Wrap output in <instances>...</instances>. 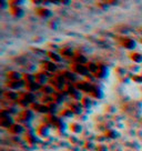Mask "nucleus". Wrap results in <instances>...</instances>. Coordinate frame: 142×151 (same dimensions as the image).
Listing matches in <instances>:
<instances>
[{"instance_id":"obj_1","label":"nucleus","mask_w":142,"mask_h":151,"mask_svg":"<svg viewBox=\"0 0 142 151\" xmlns=\"http://www.w3.org/2000/svg\"><path fill=\"white\" fill-rule=\"evenodd\" d=\"M14 122H16V120L11 117L9 108L2 109L0 112V127H2L4 129H9Z\"/></svg>"},{"instance_id":"obj_2","label":"nucleus","mask_w":142,"mask_h":151,"mask_svg":"<svg viewBox=\"0 0 142 151\" xmlns=\"http://www.w3.org/2000/svg\"><path fill=\"white\" fill-rule=\"evenodd\" d=\"M34 119V111L31 108L22 109L19 113H18V118H17V122L20 123H29L31 122Z\"/></svg>"},{"instance_id":"obj_3","label":"nucleus","mask_w":142,"mask_h":151,"mask_svg":"<svg viewBox=\"0 0 142 151\" xmlns=\"http://www.w3.org/2000/svg\"><path fill=\"white\" fill-rule=\"evenodd\" d=\"M120 45H121V47L129 50V51H134V49L138 46V42L136 39H133L131 37H124L120 40Z\"/></svg>"},{"instance_id":"obj_4","label":"nucleus","mask_w":142,"mask_h":151,"mask_svg":"<svg viewBox=\"0 0 142 151\" xmlns=\"http://www.w3.org/2000/svg\"><path fill=\"white\" fill-rule=\"evenodd\" d=\"M70 70L75 72L77 76H82V77H87L90 73L87 65H80V63H72L70 66Z\"/></svg>"},{"instance_id":"obj_5","label":"nucleus","mask_w":142,"mask_h":151,"mask_svg":"<svg viewBox=\"0 0 142 151\" xmlns=\"http://www.w3.org/2000/svg\"><path fill=\"white\" fill-rule=\"evenodd\" d=\"M48 122L51 124L52 127L57 128L59 130H62V129H65V122L62 121V118H60L59 116L57 114H52L50 113L49 116H48Z\"/></svg>"},{"instance_id":"obj_6","label":"nucleus","mask_w":142,"mask_h":151,"mask_svg":"<svg viewBox=\"0 0 142 151\" xmlns=\"http://www.w3.org/2000/svg\"><path fill=\"white\" fill-rule=\"evenodd\" d=\"M75 86H76L77 89L80 90L81 92H85V93L89 94L92 92V90L95 89V85H92L89 81H77Z\"/></svg>"},{"instance_id":"obj_7","label":"nucleus","mask_w":142,"mask_h":151,"mask_svg":"<svg viewBox=\"0 0 142 151\" xmlns=\"http://www.w3.org/2000/svg\"><path fill=\"white\" fill-rule=\"evenodd\" d=\"M30 108L32 109L34 112L41 113V114H48L50 113V109H49V106L46 104H42V102H34L30 106Z\"/></svg>"},{"instance_id":"obj_8","label":"nucleus","mask_w":142,"mask_h":151,"mask_svg":"<svg viewBox=\"0 0 142 151\" xmlns=\"http://www.w3.org/2000/svg\"><path fill=\"white\" fill-rule=\"evenodd\" d=\"M40 68L42 69L43 71H47L49 73H52V72H56L58 70V66L57 63H55L51 60H42L40 62Z\"/></svg>"},{"instance_id":"obj_9","label":"nucleus","mask_w":142,"mask_h":151,"mask_svg":"<svg viewBox=\"0 0 142 151\" xmlns=\"http://www.w3.org/2000/svg\"><path fill=\"white\" fill-rule=\"evenodd\" d=\"M6 86L9 90H14V91H17V90H20L26 87V82H24L22 79L20 80H7L6 82Z\"/></svg>"},{"instance_id":"obj_10","label":"nucleus","mask_w":142,"mask_h":151,"mask_svg":"<svg viewBox=\"0 0 142 151\" xmlns=\"http://www.w3.org/2000/svg\"><path fill=\"white\" fill-rule=\"evenodd\" d=\"M109 76V68L103 63H98V69L95 71V77L97 79H105Z\"/></svg>"},{"instance_id":"obj_11","label":"nucleus","mask_w":142,"mask_h":151,"mask_svg":"<svg viewBox=\"0 0 142 151\" xmlns=\"http://www.w3.org/2000/svg\"><path fill=\"white\" fill-rule=\"evenodd\" d=\"M34 77H36V82H38L39 85L44 86L47 85L48 82L50 81V77H49V72L47 71H39L37 73H34Z\"/></svg>"},{"instance_id":"obj_12","label":"nucleus","mask_w":142,"mask_h":151,"mask_svg":"<svg viewBox=\"0 0 142 151\" xmlns=\"http://www.w3.org/2000/svg\"><path fill=\"white\" fill-rule=\"evenodd\" d=\"M36 14L40 17L41 19H49L53 16V12H52L51 9H49L48 7H38L37 9L34 10Z\"/></svg>"},{"instance_id":"obj_13","label":"nucleus","mask_w":142,"mask_h":151,"mask_svg":"<svg viewBox=\"0 0 142 151\" xmlns=\"http://www.w3.org/2000/svg\"><path fill=\"white\" fill-rule=\"evenodd\" d=\"M9 12L10 14L14 17V18H24V14H26V11L22 7H19V6H10L9 7Z\"/></svg>"},{"instance_id":"obj_14","label":"nucleus","mask_w":142,"mask_h":151,"mask_svg":"<svg viewBox=\"0 0 142 151\" xmlns=\"http://www.w3.org/2000/svg\"><path fill=\"white\" fill-rule=\"evenodd\" d=\"M8 131H9V133H11V134L20 136V134H22V133L24 132V127L22 126V123L17 122V121H16V122L8 129Z\"/></svg>"},{"instance_id":"obj_15","label":"nucleus","mask_w":142,"mask_h":151,"mask_svg":"<svg viewBox=\"0 0 142 151\" xmlns=\"http://www.w3.org/2000/svg\"><path fill=\"white\" fill-rule=\"evenodd\" d=\"M51 129L48 124H40L37 129H36V133L38 134L40 138H47L50 136Z\"/></svg>"},{"instance_id":"obj_16","label":"nucleus","mask_w":142,"mask_h":151,"mask_svg":"<svg viewBox=\"0 0 142 151\" xmlns=\"http://www.w3.org/2000/svg\"><path fill=\"white\" fill-rule=\"evenodd\" d=\"M24 139H26L27 143H29V145H37L41 140V138L39 137L36 132H27Z\"/></svg>"},{"instance_id":"obj_17","label":"nucleus","mask_w":142,"mask_h":151,"mask_svg":"<svg viewBox=\"0 0 142 151\" xmlns=\"http://www.w3.org/2000/svg\"><path fill=\"white\" fill-rule=\"evenodd\" d=\"M69 108L73 111V113L76 116H79V114L83 112V107H82L80 101H72V102H70L69 104Z\"/></svg>"},{"instance_id":"obj_18","label":"nucleus","mask_w":142,"mask_h":151,"mask_svg":"<svg viewBox=\"0 0 142 151\" xmlns=\"http://www.w3.org/2000/svg\"><path fill=\"white\" fill-rule=\"evenodd\" d=\"M47 56H48V58H49L51 61L55 62V63H60V62H62V60H63V57H62L60 53H58V52H56V51H52V50L47 51Z\"/></svg>"},{"instance_id":"obj_19","label":"nucleus","mask_w":142,"mask_h":151,"mask_svg":"<svg viewBox=\"0 0 142 151\" xmlns=\"http://www.w3.org/2000/svg\"><path fill=\"white\" fill-rule=\"evenodd\" d=\"M19 98H22L26 101H28L30 104H32L36 102V94L33 92H29V91H24V92H21L19 93Z\"/></svg>"},{"instance_id":"obj_20","label":"nucleus","mask_w":142,"mask_h":151,"mask_svg":"<svg viewBox=\"0 0 142 151\" xmlns=\"http://www.w3.org/2000/svg\"><path fill=\"white\" fill-rule=\"evenodd\" d=\"M129 58L130 60L136 63V65H140L142 63V53L139 51H130L129 53Z\"/></svg>"},{"instance_id":"obj_21","label":"nucleus","mask_w":142,"mask_h":151,"mask_svg":"<svg viewBox=\"0 0 142 151\" xmlns=\"http://www.w3.org/2000/svg\"><path fill=\"white\" fill-rule=\"evenodd\" d=\"M22 76H24V73H21L19 71L10 70L7 72L6 77H7L8 80H20V79H22Z\"/></svg>"},{"instance_id":"obj_22","label":"nucleus","mask_w":142,"mask_h":151,"mask_svg":"<svg viewBox=\"0 0 142 151\" xmlns=\"http://www.w3.org/2000/svg\"><path fill=\"white\" fill-rule=\"evenodd\" d=\"M41 87L42 86L39 85L38 82H36V81H33V82H30V83H27L26 87H24V89L26 91H29V92H37V91H40L41 90Z\"/></svg>"},{"instance_id":"obj_23","label":"nucleus","mask_w":142,"mask_h":151,"mask_svg":"<svg viewBox=\"0 0 142 151\" xmlns=\"http://www.w3.org/2000/svg\"><path fill=\"white\" fill-rule=\"evenodd\" d=\"M72 61L73 63H80V65H87L89 60H88V58L85 56V55H82V53H76L75 57L72 58Z\"/></svg>"},{"instance_id":"obj_24","label":"nucleus","mask_w":142,"mask_h":151,"mask_svg":"<svg viewBox=\"0 0 142 151\" xmlns=\"http://www.w3.org/2000/svg\"><path fill=\"white\" fill-rule=\"evenodd\" d=\"M69 129L73 134H80L81 132L83 131V127L79 122H71L69 124Z\"/></svg>"},{"instance_id":"obj_25","label":"nucleus","mask_w":142,"mask_h":151,"mask_svg":"<svg viewBox=\"0 0 142 151\" xmlns=\"http://www.w3.org/2000/svg\"><path fill=\"white\" fill-rule=\"evenodd\" d=\"M60 55H61L63 58H73L75 57V55H76V52H75V50L73 49H71V48H62L61 50H60Z\"/></svg>"},{"instance_id":"obj_26","label":"nucleus","mask_w":142,"mask_h":151,"mask_svg":"<svg viewBox=\"0 0 142 151\" xmlns=\"http://www.w3.org/2000/svg\"><path fill=\"white\" fill-rule=\"evenodd\" d=\"M76 114L73 113V111L71 110L69 107L68 108H65V109H62L61 111L59 112V117L60 118H66V119H68V118H73Z\"/></svg>"},{"instance_id":"obj_27","label":"nucleus","mask_w":142,"mask_h":151,"mask_svg":"<svg viewBox=\"0 0 142 151\" xmlns=\"http://www.w3.org/2000/svg\"><path fill=\"white\" fill-rule=\"evenodd\" d=\"M43 94H46V96H52V94L56 92V89L53 88V86H51L50 83H47V85H44L41 87V90H40Z\"/></svg>"},{"instance_id":"obj_28","label":"nucleus","mask_w":142,"mask_h":151,"mask_svg":"<svg viewBox=\"0 0 142 151\" xmlns=\"http://www.w3.org/2000/svg\"><path fill=\"white\" fill-rule=\"evenodd\" d=\"M4 97H5L6 99L8 100H17L19 99V93H17L16 91H14V90H7V91H5L4 92Z\"/></svg>"},{"instance_id":"obj_29","label":"nucleus","mask_w":142,"mask_h":151,"mask_svg":"<svg viewBox=\"0 0 142 151\" xmlns=\"http://www.w3.org/2000/svg\"><path fill=\"white\" fill-rule=\"evenodd\" d=\"M90 96L92 97V98H95V99H102L104 97V93L103 91H102V89L101 88H99V87H95V89L92 90V92L90 93Z\"/></svg>"},{"instance_id":"obj_30","label":"nucleus","mask_w":142,"mask_h":151,"mask_svg":"<svg viewBox=\"0 0 142 151\" xmlns=\"http://www.w3.org/2000/svg\"><path fill=\"white\" fill-rule=\"evenodd\" d=\"M52 100L58 104H62L65 101V96L62 94V91H56L55 93L52 94Z\"/></svg>"},{"instance_id":"obj_31","label":"nucleus","mask_w":142,"mask_h":151,"mask_svg":"<svg viewBox=\"0 0 142 151\" xmlns=\"http://www.w3.org/2000/svg\"><path fill=\"white\" fill-rule=\"evenodd\" d=\"M62 75L65 76V78H66L67 81H76L77 80V75L75 73V72H72L71 70L63 71Z\"/></svg>"},{"instance_id":"obj_32","label":"nucleus","mask_w":142,"mask_h":151,"mask_svg":"<svg viewBox=\"0 0 142 151\" xmlns=\"http://www.w3.org/2000/svg\"><path fill=\"white\" fill-rule=\"evenodd\" d=\"M22 80L26 82V85H27V83H30V82H33V81H36L34 73L26 72V73H24V76H22Z\"/></svg>"},{"instance_id":"obj_33","label":"nucleus","mask_w":142,"mask_h":151,"mask_svg":"<svg viewBox=\"0 0 142 151\" xmlns=\"http://www.w3.org/2000/svg\"><path fill=\"white\" fill-rule=\"evenodd\" d=\"M80 102H81V104H82L83 109H90L91 107H92V100H91V98H89V97H83Z\"/></svg>"},{"instance_id":"obj_34","label":"nucleus","mask_w":142,"mask_h":151,"mask_svg":"<svg viewBox=\"0 0 142 151\" xmlns=\"http://www.w3.org/2000/svg\"><path fill=\"white\" fill-rule=\"evenodd\" d=\"M119 137V133L114 129H108L105 131V138H109V139H115Z\"/></svg>"},{"instance_id":"obj_35","label":"nucleus","mask_w":142,"mask_h":151,"mask_svg":"<svg viewBox=\"0 0 142 151\" xmlns=\"http://www.w3.org/2000/svg\"><path fill=\"white\" fill-rule=\"evenodd\" d=\"M87 67H88V69H89V72L92 73V75H95L97 69H98V63H95L93 61H89L87 63Z\"/></svg>"},{"instance_id":"obj_36","label":"nucleus","mask_w":142,"mask_h":151,"mask_svg":"<svg viewBox=\"0 0 142 151\" xmlns=\"http://www.w3.org/2000/svg\"><path fill=\"white\" fill-rule=\"evenodd\" d=\"M17 104H18V106H19V107H21V108H24V109L30 108V106H31L28 101H26V100L22 99V98H19V99L17 100Z\"/></svg>"},{"instance_id":"obj_37","label":"nucleus","mask_w":142,"mask_h":151,"mask_svg":"<svg viewBox=\"0 0 142 151\" xmlns=\"http://www.w3.org/2000/svg\"><path fill=\"white\" fill-rule=\"evenodd\" d=\"M8 2H9V7L10 6H24L26 2H27V0H8Z\"/></svg>"},{"instance_id":"obj_38","label":"nucleus","mask_w":142,"mask_h":151,"mask_svg":"<svg viewBox=\"0 0 142 151\" xmlns=\"http://www.w3.org/2000/svg\"><path fill=\"white\" fill-rule=\"evenodd\" d=\"M48 106H49V109H50V113L56 114V112L58 111V106H59V104H56L55 101H52L50 104H48Z\"/></svg>"},{"instance_id":"obj_39","label":"nucleus","mask_w":142,"mask_h":151,"mask_svg":"<svg viewBox=\"0 0 142 151\" xmlns=\"http://www.w3.org/2000/svg\"><path fill=\"white\" fill-rule=\"evenodd\" d=\"M131 80L137 82V83H142V76L141 75H133L131 77Z\"/></svg>"},{"instance_id":"obj_40","label":"nucleus","mask_w":142,"mask_h":151,"mask_svg":"<svg viewBox=\"0 0 142 151\" xmlns=\"http://www.w3.org/2000/svg\"><path fill=\"white\" fill-rule=\"evenodd\" d=\"M117 73H118L119 77L121 78V77H123V76L126 75V70H124L123 68H121V67H117Z\"/></svg>"},{"instance_id":"obj_41","label":"nucleus","mask_w":142,"mask_h":151,"mask_svg":"<svg viewBox=\"0 0 142 151\" xmlns=\"http://www.w3.org/2000/svg\"><path fill=\"white\" fill-rule=\"evenodd\" d=\"M1 8L2 9H9V2H8V0H1Z\"/></svg>"},{"instance_id":"obj_42","label":"nucleus","mask_w":142,"mask_h":151,"mask_svg":"<svg viewBox=\"0 0 142 151\" xmlns=\"http://www.w3.org/2000/svg\"><path fill=\"white\" fill-rule=\"evenodd\" d=\"M120 4V0H108L109 6H118Z\"/></svg>"},{"instance_id":"obj_43","label":"nucleus","mask_w":142,"mask_h":151,"mask_svg":"<svg viewBox=\"0 0 142 151\" xmlns=\"http://www.w3.org/2000/svg\"><path fill=\"white\" fill-rule=\"evenodd\" d=\"M97 150L98 151H108V148L107 146H104V145H98V148H97Z\"/></svg>"},{"instance_id":"obj_44","label":"nucleus","mask_w":142,"mask_h":151,"mask_svg":"<svg viewBox=\"0 0 142 151\" xmlns=\"http://www.w3.org/2000/svg\"><path fill=\"white\" fill-rule=\"evenodd\" d=\"M31 4H33L34 6H41L43 5V0H30Z\"/></svg>"},{"instance_id":"obj_45","label":"nucleus","mask_w":142,"mask_h":151,"mask_svg":"<svg viewBox=\"0 0 142 151\" xmlns=\"http://www.w3.org/2000/svg\"><path fill=\"white\" fill-rule=\"evenodd\" d=\"M50 4L53 6H60L61 5V0H49Z\"/></svg>"},{"instance_id":"obj_46","label":"nucleus","mask_w":142,"mask_h":151,"mask_svg":"<svg viewBox=\"0 0 142 151\" xmlns=\"http://www.w3.org/2000/svg\"><path fill=\"white\" fill-rule=\"evenodd\" d=\"M72 0H61V5L62 6H69L71 5Z\"/></svg>"},{"instance_id":"obj_47","label":"nucleus","mask_w":142,"mask_h":151,"mask_svg":"<svg viewBox=\"0 0 142 151\" xmlns=\"http://www.w3.org/2000/svg\"><path fill=\"white\" fill-rule=\"evenodd\" d=\"M49 5H51L49 0H43V6H49Z\"/></svg>"},{"instance_id":"obj_48","label":"nucleus","mask_w":142,"mask_h":151,"mask_svg":"<svg viewBox=\"0 0 142 151\" xmlns=\"http://www.w3.org/2000/svg\"><path fill=\"white\" fill-rule=\"evenodd\" d=\"M99 1H101V2H107V4H108V0H99Z\"/></svg>"},{"instance_id":"obj_49","label":"nucleus","mask_w":142,"mask_h":151,"mask_svg":"<svg viewBox=\"0 0 142 151\" xmlns=\"http://www.w3.org/2000/svg\"><path fill=\"white\" fill-rule=\"evenodd\" d=\"M139 41H140V43L142 45V38H140V40H139Z\"/></svg>"}]
</instances>
